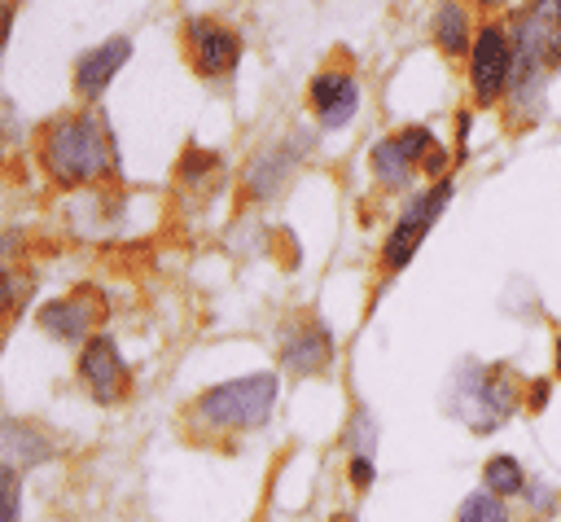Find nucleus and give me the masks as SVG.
<instances>
[{
    "label": "nucleus",
    "mask_w": 561,
    "mask_h": 522,
    "mask_svg": "<svg viewBox=\"0 0 561 522\" xmlns=\"http://www.w3.org/2000/svg\"><path fill=\"white\" fill-rule=\"evenodd\" d=\"M44 162L53 180L75 184V180H96L110 167V149L92 118H61L44 136Z\"/></svg>",
    "instance_id": "f257e3e1"
},
{
    "label": "nucleus",
    "mask_w": 561,
    "mask_h": 522,
    "mask_svg": "<svg viewBox=\"0 0 561 522\" xmlns=\"http://www.w3.org/2000/svg\"><path fill=\"white\" fill-rule=\"evenodd\" d=\"M447 408L469 421L473 430H491L508 417L513 408V386L495 373V368H482V364H465L456 377H451V399Z\"/></svg>",
    "instance_id": "f03ea898"
},
{
    "label": "nucleus",
    "mask_w": 561,
    "mask_h": 522,
    "mask_svg": "<svg viewBox=\"0 0 561 522\" xmlns=\"http://www.w3.org/2000/svg\"><path fill=\"white\" fill-rule=\"evenodd\" d=\"M276 390L280 386L272 373H250V377H232L224 386H210L197 408L215 425H259V421H267Z\"/></svg>",
    "instance_id": "7ed1b4c3"
},
{
    "label": "nucleus",
    "mask_w": 561,
    "mask_h": 522,
    "mask_svg": "<svg viewBox=\"0 0 561 522\" xmlns=\"http://www.w3.org/2000/svg\"><path fill=\"white\" fill-rule=\"evenodd\" d=\"M447 197H451V180H438L430 193H421V197L399 215V224H394V232H390V241H386V263H390V268H403V263L416 254L421 237L430 232V224L438 219V211L447 206Z\"/></svg>",
    "instance_id": "20e7f679"
},
{
    "label": "nucleus",
    "mask_w": 561,
    "mask_h": 522,
    "mask_svg": "<svg viewBox=\"0 0 561 522\" xmlns=\"http://www.w3.org/2000/svg\"><path fill=\"white\" fill-rule=\"evenodd\" d=\"M79 377L88 382V390H92L101 404H114V399L127 390V364L118 360V347H114L105 333H96V338L83 347V355H79Z\"/></svg>",
    "instance_id": "39448f33"
},
{
    "label": "nucleus",
    "mask_w": 561,
    "mask_h": 522,
    "mask_svg": "<svg viewBox=\"0 0 561 522\" xmlns=\"http://www.w3.org/2000/svg\"><path fill=\"white\" fill-rule=\"evenodd\" d=\"M508 70H513V53H508V39L504 31L486 26L478 39H473V61H469V75H473V92L482 101H491L504 83H508Z\"/></svg>",
    "instance_id": "423d86ee"
},
{
    "label": "nucleus",
    "mask_w": 561,
    "mask_h": 522,
    "mask_svg": "<svg viewBox=\"0 0 561 522\" xmlns=\"http://www.w3.org/2000/svg\"><path fill=\"white\" fill-rule=\"evenodd\" d=\"M311 105H316L324 127H342V123H351V114L359 105V88H355L351 75L324 70V75L311 79Z\"/></svg>",
    "instance_id": "0eeeda50"
},
{
    "label": "nucleus",
    "mask_w": 561,
    "mask_h": 522,
    "mask_svg": "<svg viewBox=\"0 0 561 522\" xmlns=\"http://www.w3.org/2000/svg\"><path fill=\"white\" fill-rule=\"evenodd\" d=\"M188 39H193V53H197V70L202 75H228L241 57V39L215 22H193L188 26Z\"/></svg>",
    "instance_id": "6e6552de"
},
{
    "label": "nucleus",
    "mask_w": 561,
    "mask_h": 522,
    "mask_svg": "<svg viewBox=\"0 0 561 522\" xmlns=\"http://www.w3.org/2000/svg\"><path fill=\"white\" fill-rule=\"evenodd\" d=\"M127 53H131V44H127L123 35H114V39H105L101 48L83 53L79 66H75V83H79V92H83V97H96V92L114 79V70L127 61Z\"/></svg>",
    "instance_id": "1a4fd4ad"
},
{
    "label": "nucleus",
    "mask_w": 561,
    "mask_h": 522,
    "mask_svg": "<svg viewBox=\"0 0 561 522\" xmlns=\"http://www.w3.org/2000/svg\"><path fill=\"white\" fill-rule=\"evenodd\" d=\"M48 456H53V443L35 425L0 421V465L4 469H26V465H39Z\"/></svg>",
    "instance_id": "9d476101"
},
{
    "label": "nucleus",
    "mask_w": 561,
    "mask_h": 522,
    "mask_svg": "<svg viewBox=\"0 0 561 522\" xmlns=\"http://www.w3.org/2000/svg\"><path fill=\"white\" fill-rule=\"evenodd\" d=\"M96 320V303L92 298H57V303H48L44 311H39V325L53 333V338H66V342H75L88 325Z\"/></svg>",
    "instance_id": "9b49d317"
},
{
    "label": "nucleus",
    "mask_w": 561,
    "mask_h": 522,
    "mask_svg": "<svg viewBox=\"0 0 561 522\" xmlns=\"http://www.w3.org/2000/svg\"><path fill=\"white\" fill-rule=\"evenodd\" d=\"M285 364L294 373H320L329 364V333L320 325H307L298 338L285 342Z\"/></svg>",
    "instance_id": "f8f14e48"
},
{
    "label": "nucleus",
    "mask_w": 561,
    "mask_h": 522,
    "mask_svg": "<svg viewBox=\"0 0 561 522\" xmlns=\"http://www.w3.org/2000/svg\"><path fill=\"white\" fill-rule=\"evenodd\" d=\"M434 31H438V44H443L447 53H460V48H465V39H469L465 9H456L451 0H447V4H438V22H434Z\"/></svg>",
    "instance_id": "ddd939ff"
},
{
    "label": "nucleus",
    "mask_w": 561,
    "mask_h": 522,
    "mask_svg": "<svg viewBox=\"0 0 561 522\" xmlns=\"http://www.w3.org/2000/svg\"><path fill=\"white\" fill-rule=\"evenodd\" d=\"M522 465L513 461V456H495V461H486V491L491 496H513V491H522Z\"/></svg>",
    "instance_id": "4468645a"
},
{
    "label": "nucleus",
    "mask_w": 561,
    "mask_h": 522,
    "mask_svg": "<svg viewBox=\"0 0 561 522\" xmlns=\"http://www.w3.org/2000/svg\"><path fill=\"white\" fill-rule=\"evenodd\" d=\"M373 167H377V175H381L386 184H408V175H412V162L394 149V140H381V145L373 149Z\"/></svg>",
    "instance_id": "2eb2a0df"
},
{
    "label": "nucleus",
    "mask_w": 561,
    "mask_h": 522,
    "mask_svg": "<svg viewBox=\"0 0 561 522\" xmlns=\"http://www.w3.org/2000/svg\"><path fill=\"white\" fill-rule=\"evenodd\" d=\"M460 522H508V509L500 496L491 491H473L465 504H460Z\"/></svg>",
    "instance_id": "dca6fc26"
},
{
    "label": "nucleus",
    "mask_w": 561,
    "mask_h": 522,
    "mask_svg": "<svg viewBox=\"0 0 561 522\" xmlns=\"http://www.w3.org/2000/svg\"><path fill=\"white\" fill-rule=\"evenodd\" d=\"M0 522H22V478L0 465Z\"/></svg>",
    "instance_id": "f3484780"
},
{
    "label": "nucleus",
    "mask_w": 561,
    "mask_h": 522,
    "mask_svg": "<svg viewBox=\"0 0 561 522\" xmlns=\"http://www.w3.org/2000/svg\"><path fill=\"white\" fill-rule=\"evenodd\" d=\"M351 474H355V483H359V487H368V483H373V461L359 452V456L351 461Z\"/></svg>",
    "instance_id": "a211bd4d"
},
{
    "label": "nucleus",
    "mask_w": 561,
    "mask_h": 522,
    "mask_svg": "<svg viewBox=\"0 0 561 522\" xmlns=\"http://www.w3.org/2000/svg\"><path fill=\"white\" fill-rule=\"evenodd\" d=\"M9 22H13V0H0V48H4V35H9Z\"/></svg>",
    "instance_id": "6ab92c4d"
},
{
    "label": "nucleus",
    "mask_w": 561,
    "mask_h": 522,
    "mask_svg": "<svg viewBox=\"0 0 561 522\" xmlns=\"http://www.w3.org/2000/svg\"><path fill=\"white\" fill-rule=\"evenodd\" d=\"M9 298H13V290H9V276L0 272V316H4V307H9Z\"/></svg>",
    "instance_id": "aec40b11"
},
{
    "label": "nucleus",
    "mask_w": 561,
    "mask_h": 522,
    "mask_svg": "<svg viewBox=\"0 0 561 522\" xmlns=\"http://www.w3.org/2000/svg\"><path fill=\"white\" fill-rule=\"evenodd\" d=\"M557 373H561V338H557Z\"/></svg>",
    "instance_id": "412c9836"
}]
</instances>
